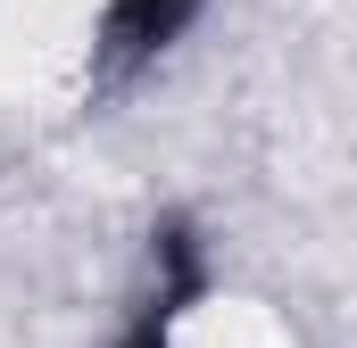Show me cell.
Returning <instances> with one entry per match:
<instances>
[{"label": "cell", "mask_w": 357, "mask_h": 348, "mask_svg": "<svg viewBox=\"0 0 357 348\" xmlns=\"http://www.w3.org/2000/svg\"><path fill=\"white\" fill-rule=\"evenodd\" d=\"M208 0H100V33H91V91L133 84L142 67H158L183 33L199 25Z\"/></svg>", "instance_id": "obj_1"}, {"label": "cell", "mask_w": 357, "mask_h": 348, "mask_svg": "<svg viewBox=\"0 0 357 348\" xmlns=\"http://www.w3.org/2000/svg\"><path fill=\"white\" fill-rule=\"evenodd\" d=\"M208 299V249H199V232L191 224H158V249H150V290H142V307L125 315V332L116 348H175L183 315Z\"/></svg>", "instance_id": "obj_2"}]
</instances>
